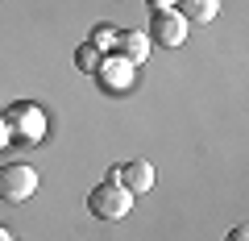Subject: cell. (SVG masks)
I'll return each instance as SVG.
<instances>
[{
    "mask_svg": "<svg viewBox=\"0 0 249 241\" xmlns=\"http://www.w3.org/2000/svg\"><path fill=\"white\" fill-rule=\"evenodd\" d=\"M129 208H133V196L121 187V183H100V187L88 191V212L96 216V221H124L129 216Z\"/></svg>",
    "mask_w": 249,
    "mask_h": 241,
    "instance_id": "1",
    "label": "cell"
},
{
    "mask_svg": "<svg viewBox=\"0 0 249 241\" xmlns=\"http://www.w3.org/2000/svg\"><path fill=\"white\" fill-rule=\"evenodd\" d=\"M37 191V170L25 167V162H9V167H0V200H9V204H21Z\"/></svg>",
    "mask_w": 249,
    "mask_h": 241,
    "instance_id": "2",
    "label": "cell"
},
{
    "mask_svg": "<svg viewBox=\"0 0 249 241\" xmlns=\"http://www.w3.org/2000/svg\"><path fill=\"white\" fill-rule=\"evenodd\" d=\"M150 42H158V46H166V50H175V46H183L187 42V21L178 17L175 9H154V17H150Z\"/></svg>",
    "mask_w": 249,
    "mask_h": 241,
    "instance_id": "3",
    "label": "cell"
},
{
    "mask_svg": "<svg viewBox=\"0 0 249 241\" xmlns=\"http://www.w3.org/2000/svg\"><path fill=\"white\" fill-rule=\"evenodd\" d=\"M4 121H9V133H21L25 142H37V137L46 133V116H42V108H34V104H13L9 112H4Z\"/></svg>",
    "mask_w": 249,
    "mask_h": 241,
    "instance_id": "4",
    "label": "cell"
},
{
    "mask_svg": "<svg viewBox=\"0 0 249 241\" xmlns=\"http://www.w3.org/2000/svg\"><path fill=\"white\" fill-rule=\"evenodd\" d=\"M133 71H137V67L129 63V58H121V54H104V58H100V67H96L100 83H104L108 92H124V88H133Z\"/></svg>",
    "mask_w": 249,
    "mask_h": 241,
    "instance_id": "5",
    "label": "cell"
},
{
    "mask_svg": "<svg viewBox=\"0 0 249 241\" xmlns=\"http://www.w3.org/2000/svg\"><path fill=\"white\" fill-rule=\"evenodd\" d=\"M108 54H121V58H129V63H145L150 58V37L142 34V29H124V34H116L112 37V50Z\"/></svg>",
    "mask_w": 249,
    "mask_h": 241,
    "instance_id": "6",
    "label": "cell"
},
{
    "mask_svg": "<svg viewBox=\"0 0 249 241\" xmlns=\"http://www.w3.org/2000/svg\"><path fill=\"white\" fill-rule=\"evenodd\" d=\"M116 183H121L129 196H137V191H150L154 187V167L150 162H124V167H116Z\"/></svg>",
    "mask_w": 249,
    "mask_h": 241,
    "instance_id": "7",
    "label": "cell"
},
{
    "mask_svg": "<svg viewBox=\"0 0 249 241\" xmlns=\"http://www.w3.org/2000/svg\"><path fill=\"white\" fill-rule=\"evenodd\" d=\"M178 4V17L191 25V21H199V25H208V21H216V13H220V0H175Z\"/></svg>",
    "mask_w": 249,
    "mask_h": 241,
    "instance_id": "8",
    "label": "cell"
},
{
    "mask_svg": "<svg viewBox=\"0 0 249 241\" xmlns=\"http://www.w3.org/2000/svg\"><path fill=\"white\" fill-rule=\"evenodd\" d=\"M100 58H104V50H96V46H91V42H83L79 50H75V67H79V71H91V75H96Z\"/></svg>",
    "mask_w": 249,
    "mask_h": 241,
    "instance_id": "9",
    "label": "cell"
},
{
    "mask_svg": "<svg viewBox=\"0 0 249 241\" xmlns=\"http://www.w3.org/2000/svg\"><path fill=\"white\" fill-rule=\"evenodd\" d=\"M112 37H116V34H112L108 25H96V29H91V37H88V42L96 46V50H104V54H108V50H112Z\"/></svg>",
    "mask_w": 249,
    "mask_h": 241,
    "instance_id": "10",
    "label": "cell"
},
{
    "mask_svg": "<svg viewBox=\"0 0 249 241\" xmlns=\"http://www.w3.org/2000/svg\"><path fill=\"white\" fill-rule=\"evenodd\" d=\"M224 241H249V229H245V224H237V229H229V237H224Z\"/></svg>",
    "mask_w": 249,
    "mask_h": 241,
    "instance_id": "11",
    "label": "cell"
},
{
    "mask_svg": "<svg viewBox=\"0 0 249 241\" xmlns=\"http://www.w3.org/2000/svg\"><path fill=\"white\" fill-rule=\"evenodd\" d=\"M9 137H13V133H9V121H4V116H0V146L9 142Z\"/></svg>",
    "mask_w": 249,
    "mask_h": 241,
    "instance_id": "12",
    "label": "cell"
},
{
    "mask_svg": "<svg viewBox=\"0 0 249 241\" xmlns=\"http://www.w3.org/2000/svg\"><path fill=\"white\" fill-rule=\"evenodd\" d=\"M145 4H154V9H175V0H145Z\"/></svg>",
    "mask_w": 249,
    "mask_h": 241,
    "instance_id": "13",
    "label": "cell"
},
{
    "mask_svg": "<svg viewBox=\"0 0 249 241\" xmlns=\"http://www.w3.org/2000/svg\"><path fill=\"white\" fill-rule=\"evenodd\" d=\"M0 241H13V233H9V229H4V224H0Z\"/></svg>",
    "mask_w": 249,
    "mask_h": 241,
    "instance_id": "14",
    "label": "cell"
}]
</instances>
